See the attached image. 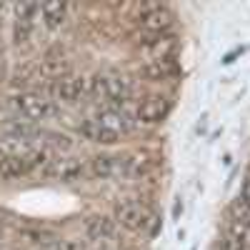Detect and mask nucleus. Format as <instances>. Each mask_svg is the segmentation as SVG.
<instances>
[{
  "label": "nucleus",
  "instance_id": "obj_21",
  "mask_svg": "<svg viewBox=\"0 0 250 250\" xmlns=\"http://www.w3.org/2000/svg\"><path fill=\"white\" fill-rule=\"evenodd\" d=\"M0 250H5V248H0Z\"/></svg>",
  "mask_w": 250,
  "mask_h": 250
},
{
  "label": "nucleus",
  "instance_id": "obj_10",
  "mask_svg": "<svg viewBox=\"0 0 250 250\" xmlns=\"http://www.w3.org/2000/svg\"><path fill=\"white\" fill-rule=\"evenodd\" d=\"M85 235L93 240H115L118 223L110 215H90L85 218Z\"/></svg>",
  "mask_w": 250,
  "mask_h": 250
},
{
  "label": "nucleus",
  "instance_id": "obj_15",
  "mask_svg": "<svg viewBox=\"0 0 250 250\" xmlns=\"http://www.w3.org/2000/svg\"><path fill=\"white\" fill-rule=\"evenodd\" d=\"M178 73V62L175 60H148L145 65L140 68V75L148 78V80H165V78H173Z\"/></svg>",
  "mask_w": 250,
  "mask_h": 250
},
{
  "label": "nucleus",
  "instance_id": "obj_7",
  "mask_svg": "<svg viewBox=\"0 0 250 250\" xmlns=\"http://www.w3.org/2000/svg\"><path fill=\"white\" fill-rule=\"evenodd\" d=\"M43 173L62 183H73V180H80L88 175V165L80 163L78 158H55L43 168Z\"/></svg>",
  "mask_w": 250,
  "mask_h": 250
},
{
  "label": "nucleus",
  "instance_id": "obj_17",
  "mask_svg": "<svg viewBox=\"0 0 250 250\" xmlns=\"http://www.w3.org/2000/svg\"><path fill=\"white\" fill-rule=\"evenodd\" d=\"M38 250H85L80 240H62V238H50L48 243H43Z\"/></svg>",
  "mask_w": 250,
  "mask_h": 250
},
{
  "label": "nucleus",
  "instance_id": "obj_13",
  "mask_svg": "<svg viewBox=\"0 0 250 250\" xmlns=\"http://www.w3.org/2000/svg\"><path fill=\"white\" fill-rule=\"evenodd\" d=\"M90 178H120V155H95L88 163Z\"/></svg>",
  "mask_w": 250,
  "mask_h": 250
},
{
  "label": "nucleus",
  "instance_id": "obj_1",
  "mask_svg": "<svg viewBox=\"0 0 250 250\" xmlns=\"http://www.w3.org/2000/svg\"><path fill=\"white\" fill-rule=\"evenodd\" d=\"M8 108L13 115L23 118V120H48L58 115V103L48 95H40L35 90H20L8 98Z\"/></svg>",
  "mask_w": 250,
  "mask_h": 250
},
{
  "label": "nucleus",
  "instance_id": "obj_9",
  "mask_svg": "<svg viewBox=\"0 0 250 250\" xmlns=\"http://www.w3.org/2000/svg\"><path fill=\"white\" fill-rule=\"evenodd\" d=\"M178 48H180V43H178L175 35H170V33L168 35H155L143 45V55H148L150 62L153 60H173Z\"/></svg>",
  "mask_w": 250,
  "mask_h": 250
},
{
  "label": "nucleus",
  "instance_id": "obj_16",
  "mask_svg": "<svg viewBox=\"0 0 250 250\" xmlns=\"http://www.w3.org/2000/svg\"><path fill=\"white\" fill-rule=\"evenodd\" d=\"M33 20H18L15 18V23H13V40H15V45H25L28 40L33 38Z\"/></svg>",
  "mask_w": 250,
  "mask_h": 250
},
{
  "label": "nucleus",
  "instance_id": "obj_4",
  "mask_svg": "<svg viewBox=\"0 0 250 250\" xmlns=\"http://www.w3.org/2000/svg\"><path fill=\"white\" fill-rule=\"evenodd\" d=\"M53 98L60 103H80L90 95V75H62L53 83L50 88Z\"/></svg>",
  "mask_w": 250,
  "mask_h": 250
},
{
  "label": "nucleus",
  "instance_id": "obj_19",
  "mask_svg": "<svg viewBox=\"0 0 250 250\" xmlns=\"http://www.w3.org/2000/svg\"><path fill=\"white\" fill-rule=\"evenodd\" d=\"M240 200L250 208V175L245 178V183H243V193H240Z\"/></svg>",
  "mask_w": 250,
  "mask_h": 250
},
{
  "label": "nucleus",
  "instance_id": "obj_5",
  "mask_svg": "<svg viewBox=\"0 0 250 250\" xmlns=\"http://www.w3.org/2000/svg\"><path fill=\"white\" fill-rule=\"evenodd\" d=\"M93 120L98 123V125H103V128H108L110 133H115V135H125V133H130L133 128H135V115L133 113H128L123 105H103V108H98L95 110V115H93Z\"/></svg>",
  "mask_w": 250,
  "mask_h": 250
},
{
  "label": "nucleus",
  "instance_id": "obj_2",
  "mask_svg": "<svg viewBox=\"0 0 250 250\" xmlns=\"http://www.w3.org/2000/svg\"><path fill=\"white\" fill-rule=\"evenodd\" d=\"M133 93V80L125 73H98L90 75V95L105 100L108 105H120Z\"/></svg>",
  "mask_w": 250,
  "mask_h": 250
},
{
  "label": "nucleus",
  "instance_id": "obj_12",
  "mask_svg": "<svg viewBox=\"0 0 250 250\" xmlns=\"http://www.w3.org/2000/svg\"><path fill=\"white\" fill-rule=\"evenodd\" d=\"M78 133L85 138V140L98 143V145H115V143H120V135H115V133H110L108 128L98 125L93 118L80 120V123H78Z\"/></svg>",
  "mask_w": 250,
  "mask_h": 250
},
{
  "label": "nucleus",
  "instance_id": "obj_20",
  "mask_svg": "<svg viewBox=\"0 0 250 250\" xmlns=\"http://www.w3.org/2000/svg\"><path fill=\"white\" fill-rule=\"evenodd\" d=\"M0 55H3V45H0Z\"/></svg>",
  "mask_w": 250,
  "mask_h": 250
},
{
  "label": "nucleus",
  "instance_id": "obj_14",
  "mask_svg": "<svg viewBox=\"0 0 250 250\" xmlns=\"http://www.w3.org/2000/svg\"><path fill=\"white\" fill-rule=\"evenodd\" d=\"M68 3H58V0H53V3H43L40 5V18H43V23L48 30H60L62 25H65L68 20Z\"/></svg>",
  "mask_w": 250,
  "mask_h": 250
},
{
  "label": "nucleus",
  "instance_id": "obj_3",
  "mask_svg": "<svg viewBox=\"0 0 250 250\" xmlns=\"http://www.w3.org/2000/svg\"><path fill=\"white\" fill-rule=\"evenodd\" d=\"M138 25L150 33V38L155 35H168L175 28V13L168 5L160 3H145L140 5V15H138Z\"/></svg>",
  "mask_w": 250,
  "mask_h": 250
},
{
  "label": "nucleus",
  "instance_id": "obj_11",
  "mask_svg": "<svg viewBox=\"0 0 250 250\" xmlns=\"http://www.w3.org/2000/svg\"><path fill=\"white\" fill-rule=\"evenodd\" d=\"M153 168V158L148 153L120 155V178H143Z\"/></svg>",
  "mask_w": 250,
  "mask_h": 250
},
{
  "label": "nucleus",
  "instance_id": "obj_8",
  "mask_svg": "<svg viewBox=\"0 0 250 250\" xmlns=\"http://www.w3.org/2000/svg\"><path fill=\"white\" fill-rule=\"evenodd\" d=\"M135 120L143 123V125H155V123H163L165 118L170 115V100H165L160 95H153V98H145L143 103H138V108L133 110Z\"/></svg>",
  "mask_w": 250,
  "mask_h": 250
},
{
  "label": "nucleus",
  "instance_id": "obj_6",
  "mask_svg": "<svg viewBox=\"0 0 250 250\" xmlns=\"http://www.w3.org/2000/svg\"><path fill=\"white\" fill-rule=\"evenodd\" d=\"M115 223L123 225L125 230L130 233H145L150 225V213L148 208L140 205V203H130V200H123L115 205Z\"/></svg>",
  "mask_w": 250,
  "mask_h": 250
},
{
  "label": "nucleus",
  "instance_id": "obj_18",
  "mask_svg": "<svg viewBox=\"0 0 250 250\" xmlns=\"http://www.w3.org/2000/svg\"><path fill=\"white\" fill-rule=\"evenodd\" d=\"M35 15H40V5L38 3H20V5H15V18L18 20H33L35 23Z\"/></svg>",
  "mask_w": 250,
  "mask_h": 250
}]
</instances>
